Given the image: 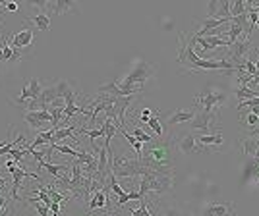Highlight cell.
Instances as JSON below:
<instances>
[{"label":"cell","mask_w":259,"mask_h":216,"mask_svg":"<svg viewBox=\"0 0 259 216\" xmlns=\"http://www.w3.org/2000/svg\"><path fill=\"white\" fill-rule=\"evenodd\" d=\"M178 58L176 64L182 68V72H236V68L230 62H226L224 58L220 60H203L194 52V37H190V41L186 39V33H178Z\"/></svg>","instance_id":"cell-1"},{"label":"cell","mask_w":259,"mask_h":216,"mask_svg":"<svg viewBox=\"0 0 259 216\" xmlns=\"http://www.w3.org/2000/svg\"><path fill=\"white\" fill-rule=\"evenodd\" d=\"M145 153L142 155V162L149 170H155L160 174H174V159L170 153V147L166 141H151L144 145Z\"/></svg>","instance_id":"cell-2"},{"label":"cell","mask_w":259,"mask_h":216,"mask_svg":"<svg viewBox=\"0 0 259 216\" xmlns=\"http://www.w3.org/2000/svg\"><path fill=\"white\" fill-rule=\"evenodd\" d=\"M153 75H155V68L149 62H145V60H138V64L134 66V70L124 79L118 81V87L124 93H128V95H140L144 91L145 81L151 79Z\"/></svg>","instance_id":"cell-3"},{"label":"cell","mask_w":259,"mask_h":216,"mask_svg":"<svg viewBox=\"0 0 259 216\" xmlns=\"http://www.w3.org/2000/svg\"><path fill=\"white\" fill-rule=\"evenodd\" d=\"M174 189V174H160L155 170H147L145 176H142L140 180V195L145 197L147 193H153V195H166Z\"/></svg>","instance_id":"cell-4"},{"label":"cell","mask_w":259,"mask_h":216,"mask_svg":"<svg viewBox=\"0 0 259 216\" xmlns=\"http://www.w3.org/2000/svg\"><path fill=\"white\" fill-rule=\"evenodd\" d=\"M224 102H226V93L222 89H216V87H207L196 97V104L202 106L200 110H205V112L218 110Z\"/></svg>","instance_id":"cell-5"},{"label":"cell","mask_w":259,"mask_h":216,"mask_svg":"<svg viewBox=\"0 0 259 216\" xmlns=\"http://www.w3.org/2000/svg\"><path fill=\"white\" fill-rule=\"evenodd\" d=\"M218 122H220L218 110H213V112L200 110V112H196L194 120H192V130L202 131V135L218 133Z\"/></svg>","instance_id":"cell-6"},{"label":"cell","mask_w":259,"mask_h":216,"mask_svg":"<svg viewBox=\"0 0 259 216\" xmlns=\"http://www.w3.org/2000/svg\"><path fill=\"white\" fill-rule=\"evenodd\" d=\"M178 143V151L182 153V155H186V157H192V155H198V153H205V151H209V149H205L202 145L198 143V137H194L192 133H182L178 139H176Z\"/></svg>","instance_id":"cell-7"},{"label":"cell","mask_w":259,"mask_h":216,"mask_svg":"<svg viewBox=\"0 0 259 216\" xmlns=\"http://www.w3.org/2000/svg\"><path fill=\"white\" fill-rule=\"evenodd\" d=\"M203 216H236L232 201H209L203 207Z\"/></svg>","instance_id":"cell-8"},{"label":"cell","mask_w":259,"mask_h":216,"mask_svg":"<svg viewBox=\"0 0 259 216\" xmlns=\"http://www.w3.org/2000/svg\"><path fill=\"white\" fill-rule=\"evenodd\" d=\"M33 35H35V29L33 27H24L22 31H16L14 35L10 37L12 46H14V48H20V50L29 48L31 43H33Z\"/></svg>","instance_id":"cell-9"},{"label":"cell","mask_w":259,"mask_h":216,"mask_svg":"<svg viewBox=\"0 0 259 216\" xmlns=\"http://www.w3.org/2000/svg\"><path fill=\"white\" fill-rule=\"evenodd\" d=\"M238 147H240L244 157H256V153L259 149V137L258 135H248V137L238 141Z\"/></svg>","instance_id":"cell-10"},{"label":"cell","mask_w":259,"mask_h":216,"mask_svg":"<svg viewBox=\"0 0 259 216\" xmlns=\"http://www.w3.org/2000/svg\"><path fill=\"white\" fill-rule=\"evenodd\" d=\"M196 116V110H188V108H180L166 118V126H176V124H186L192 122Z\"/></svg>","instance_id":"cell-11"},{"label":"cell","mask_w":259,"mask_h":216,"mask_svg":"<svg viewBox=\"0 0 259 216\" xmlns=\"http://www.w3.org/2000/svg\"><path fill=\"white\" fill-rule=\"evenodd\" d=\"M58 101V91H56V83L54 85H46L39 97V110H48V104L50 102Z\"/></svg>","instance_id":"cell-12"},{"label":"cell","mask_w":259,"mask_h":216,"mask_svg":"<svg viewBox=\"0 0 259 216\" xmlns=\"http://www.w3.org/2000/svg\"><path fill=\"white\" fill-rule=\"evenodd\" d=\"M108 188H102L99 189L91 199L87 203V211H99V209H104L106 207V195H108Z\"/></svg>","instance_id":"cell-13"},{"label":"cell","mask_w":259,"mask_h":216,"mask_svg":"<svg viewBox=\"0 0 259 216\" xmlns=\"http://www.w3.org/2000/svg\"><path fill=\"white\" fill-rule=\"evenodd\" d=\"M26 21H31L33 23V27L39 29V31H43V33H46L48 29H50V17H48V14L46 12H37L35 15H31V17H26Z\"/></svg>","instance_id":"cell-14"},{"label":"cell","mask_w":259,"mask_h":216,"mask_svg":"<svg viewBox=\"0 0 259 216\" xmlns=\"http://www.w3.org/2000/svg\"><path fill=\"white\" fill-rule=\"evenodd\" d=\"M240 120H242L246 130H250V133L259 130V116L254 114L252 110H250V112H242V114H240Z\"/></svg>","instance_id":"cell-15"},{"label":"cell","mask_w":259,"mask_h":216,"mask_svg":"<svg viewBox=\"0 0 259 216\" xmlns=\"http://www.w3.org/2000/svg\"><path fill=\"white\" fill-rule=\"evenodd\" d=\"M222 135L220 133H209V135H200L198 137V143L205 147V149H209V147H218V145H222Z\"/></svg>","instance_id":"cell-16"},{"label":"cell","mask_w":259,"mask_h":216,"mask_svg":"<svg viewBox=\"0 0 259 216\" xmlns=\"http://www.w3.org/2000/svg\"><path fill=\"white\" fill-rule=\"evenodd\" d=\"M234 95L240 99V102H244V101H252V99L259 97V91L250 89L248 85H238L236 89H234Z\"/></svg>","instance_id":"cell-17"},{"label":"cell","mask_w":259,"mask_h":216,"mask_svg":"<svg viewBox=\"0 0 259 216\" xmlns=\"http://www.w3.org/2000/svg\"><path fill=\"white\" fill-rule=\"evenodd\" d=\"M74 8H76V4L70 0H56L48 6V10H52V14H68Z\"/></svg>","instance_id":"cell-18"},{"label":"cell","mask_w":259,"mask_h":216,"mask_svg":"<svg viewBox=\"0 0 259 216\" xmlns=\"http://www.w3.org/2000/svg\"><path fill=\"white\" fill-rule=\"evenodd\" d=\"M24 120H26V124L31 130H37V133L41 130V126H44V122H41L39 116H37V110H26L24 112Z\"/></svg>","instance_id":"cell-19"},{"label":"cell","mask_w":259,"mask_h":216,"mask_svg":"<svg viewBox=\"0 0 259 216\" xmlns=\"http://www.w3.org/2000/svg\"><path fill=\"white\" fill-rule=\"evenodd\" d=\"M29 93H31V101H37L39 102V97H41V93H43V83H41V79H37V77H31L29 79Z\"/></svg>","instance_id":"cell-20"},{"label":"cell","mask_w":259,"mask_h":216,"mask_svg":"<svg viewBox=\"0 0 259 216\" xmlns=\"http://www.w3.org/2000/svg\"><path fill=\"white\" fill-rule=\"evenodd\" d=\"M246 0H236V2H230V15L232 17H238V15L246 14Z\"/></svg>","instance_id":"cell-21"},{"label":"cell","mask_w":259,"mask_h":216,"mask_svg":"<svg viewBox=\"0 0 259 216\" xmlns=\"http://www.w3.org/2000/svg\"><path fill=\"white\" fill-rule=\"evenodd\" d=\"M138 203H140V207H138V209H130V211H132V216H153L151 213H149V209H147V203H145L144 197H142V199H140Z\"/></svg>","instance_id":"cell-22"},{"label":"cell","mask_w":259,"mask_h":216,"mask_svg":"<svg viewBox=\"0 0 259 216\" xmlns=\"http://www.w3.org/2000/svg\"><path fill=\"white\" fill-rule=\"evenodd\" d=\"M132 135H134V137H136L140 143H144V145H147V143H151V141H153V137H151L149 133H145L144 128H136Z\"/></svg>","instance_id":"cell-23"},{"label":"cell","mask_w":259,"mask_h":216,"mask_svg":"<svg viewBox=\"0 0 259 216\" xmlns=\"http://www.w3.org/2000/svg\"><path fill=\"white\" fill-rule=\"evenodd\" d=\"M147 126H149V128H151V130H153V131H155V133H157L158 137H162V135H164V128H162V126L158 124L157 114H153V116H151V120L147 122Z\"/></svg>","instance_id":"cell-24"},{"label":"cell","mask_w":259,"mask_h":216,"mask_svg":"<svg viewBox=\"0 0 259 216\" xmlns=\"http://www.w3.org/2000/svg\"><path fill=\"white\" fill-rule=\"evenodd\" d=\"M218 10H220V2H216V0L207 2V17H209V19H213Z\"/></svg>","instance_id":"cell-25"},{"label":"cell","mask_w":259,"mask_h":216,"mask_svg":"<svg viewBox=\"0 0 259 216\" xmlns=\"http://www.w3.org/2000/svg\"><path fill=\"white\" fill-rule=\"evenodd\" d=\"M151 110H149V108H144V110H142V114H140V120H142V122H144V124H147V122H149V120H151Z\"/></svg>","instance_id":"cell-26"},{"label":"cell","mask_w":259,"mask_h":216,"mask_svg":"<svg viewBox=\"0 0 259 216\" xmlns=\"http://www.w3.org/2000/svg\"><path fill=\"white\" fill-rule=\"evenodd\" d=\"M18 10H20L18 2H6V12H18Z\"/></svg>","instance_id":"cell-27"},{"label":"cell","mask_w":259,"mask_h":216,"mask_svg":"<svg viewBox=\"0 0 259 216\" xmlns=\"http://www.w3.org/2000/svg\"><path fill=\"white\" fill-rule=\"evenodd\" d=\"M162 216H182V213H180V211H176V209H164Z\"/></svg>","instance_id":"cell-28"},{"label":"cell","mask_w":259,"mask_h":216,"mask_svg":"<svg viewBox=\"0 0 259 216\" xmlns=\"http://www.w3.org/2000/svg\"><path fill=\"white\" fill-rule=\"evenodd\" d=\"M50 211H52L54 215H58V213H60V205H58V203H52V205H50Z\"/></svg>","instance_id":"cell-29"},{"label":"cell","mask_w":259,"mask_h":216,"mask_svg":"<svg viewBox=\"0 0 259 216\" xmlns=\"http://www.w3.org/2000/svg\"><path fill=\"white\" fill-rule=\"evenodd\" d=\"M2 191H6V180L0 176V193H2Z\"/></svg>","instance_id":"cell-30"},{"label":"cell","mask_w":259,"mask_h":216,"mask_svg":"<svg viewBox=\"0 0 259 216\" xmlns=\"http://www.w3.org/2000/svg\"><path fill=\"white\" fill-rule=\"evenodd\" d=\"M256 25H259V19H258V23H256Z\"/></svg>","instance_id":"cell-31"},{"label":"cell","mask_w":259,"mask_h":216,"mask_svg":"<svg viewBox=\"0 0 259 216\" xmlns=\"http://www.w3.org/2000/svg\"><path fill=\"white\" fill-rule=\"evenodd\" d=\"M0 23H2V21H0Z\"/></svg>","instance_id":"cell-32"}]
</instances>
